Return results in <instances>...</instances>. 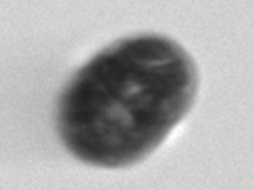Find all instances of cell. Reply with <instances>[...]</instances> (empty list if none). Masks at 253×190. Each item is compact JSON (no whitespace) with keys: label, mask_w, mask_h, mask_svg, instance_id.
Listing matches in <instances>:
<instances>
[{"label":"cell","mask_w":253,"mask_h":190,"mask_svg":"<svg viewBox=\"0 0 253 190\" xmlns=\"http://www.w3.org/2000/svg\"><path fill=\"white\" fill-rule=\"evenodd\" d=\"M192 63L165 38L125 41L95 57L61 101V133L83 158L121 165L152 150L184 116Z\"/></svg>","instance_id":"1"}]
</instances>
